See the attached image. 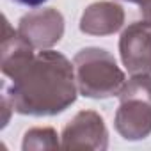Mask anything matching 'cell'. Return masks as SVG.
<instances>
[{
    "label": "cell",
    "instance_id": "cell-1",
    "mask_svg": "<svg viewBox=\"0 0 151 151\" xmlns=\"http://www.w3.org/2000/svg\"><path fill=\"white\" fill-rule=\"evenodd\" d=\"M73 64L59 52L43 50L14 77L6 96L13 110L23 116H55L77 100Z\"/></svg>",
    "mask_w": 151,
    "mask_h": 151
},
{
    "label": "cell",
    "instance_id": "cell-2",
    "mask_svg": "<svg viewBox=\"0 0 151 151\" xmlns=\"http://www.w3.org/2000/svg\"><path fill=\"white\" fill-rule=\"evenodd\" d=\"M80 94L94 100L117 96L126 82L114 55L103 48H84L73 59Z\"/></svg>",
    "mask_w": 151,
    "mask_h": 151
},
{
    "label": "cell",
    "instance_id": "cell-3",
    "mask_svg": "<svg viewBox=\"0 0 151 151\" xmlns=\"http://www.w3.org/2000/svg\"><path fill=\"white\" fill-rule=\"evenodd\" d=\"M119 96L114 117L117 133L126 140H142L151 135V75H132Z\"/></svg>",
    "mask_w": 151,
    "mask_h": 151
},
{
    "label": "cell",
    "instance_id": "cell-4",
    "mask_svg": "<svg viewBox=\"0 0 151 151\" xmlns=\"http://www.w3.org/2000/svg\"><path fill=\"white\" fill-rule=\"evenodd\" d=\"M60 147L66 151L94 149L103 151L109 146V132L103 117L94 110H82L62 130Z\"/></svg>",
    "mask_w": 151,
    "mask_h": 151
},
{
    "label": "cell",
    "instance_id": "cell-5",
    "mask_svg": "<svg viewBox=\"0 0 151 151\" xmlns=\"http://www.w3.org/2000/svg\"><path fill=\"white\" fill-rule=\"evenodd\" d=\"M123 66L130 75L151 73V22H135L119 37Z\"/></svg>",
    "mask_w": 151,
    "mask_h": 151
},
{
    "label": "cell",
    "instance_id": "cell-6",
    "mask_svg": "<svg viewBox=\"0 0 151 151\" xmlns=\"http://www.w3.org/2000/svg\"><path fill=\"white\" fill-rule=\"evenodd\" d=\"M18 32L37 50H48L64 36V18L57 9H36L18 23Z\"/></svg>",
    "mask_w": 151,
    "mask_h": 151
},
{
    "label": "cell",
    "instance_id": "cell-7",
    "mask_svg": "<svg viewBox=\"0 0 151 151\" xmlns=\"http://www.w3.org/2000/svg\"><path fill=\"white\" fill-rule=\"evenodd\" d=\"M34 57V46L14 30L7 18H2V48H0V68L6 77L13 78L14 75Z\"/></svg>",
    "mask_w": 151,
    "mask_h": 151
},
{
    "label": "cell",
    "instance_id": "cell-8",
    "mask_svg": "<svg viewBox=\"0 0 151 151\" xmlns=\"http://www.w3.org/2000/svg\"><path fill=\"white\" fill-rule=\"evenodd\" d=\"M124 23V11L116 2H94L91 4L82 18H80V30L89 36H109L117 32Z\"/></svg>",
    "mask_w": 151,
    "mask_h": 151
},
{
    "label": "cell",
    "instance_id": "cell-9",
    "mask_svg": "<svg viewBox=\"0 0 151 151\" xmlns=\"http://www.w3.org/2000/svg\"><path fill=\"white\" fill-rule=\"evenodd\" d=\"M57 132L53 128H32L23 135V151L30 149H59Z\"/></svg>",
    "mask_w": 151,
    "mask_h": 151
},
{
    "label": "cell",
    "instance_id": "cell-10",
    "mask_svg": "<svg viewBox=\"0 0 151 151\" xmlns=\"http://www.w3.org/2000/svg\"><path fill=\"white\" fill-rule=\"evenodd\" d=\"M126 2H132V4H137L140 7V13L142 16L151 22V0H126Z\"/></svg>",
    "mask_w": 151,
    "mask_h": 151
},
{
    "label": "cell",
    "instance_id": "cell-11",
    "mask_svg": "<svg viewBox=\"0 0 151 151\" xmlns=\"http://www.w3.org/2000/svg\"><path fill=\"white\" fill-rule=\"evenodd\" d=\"M14 2L22 4V6H27V7H37V6L45 4L46 0H14Z\"/></svg>",
    "mask_w": 151,
    "mask_h": 151
}]
</instances>
